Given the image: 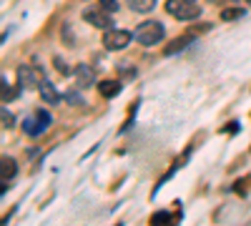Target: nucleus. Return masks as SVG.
Wrapping results in <instances>:
<instances>
[{
	"instance_id": "1",
	"label": "nucleus",
	"mask_w": 251,
	"mask_h": 226,
	"mask_svg": "<svg viewBox=\"0 0 251 226\" xmlns=\"http://www.w3.org/2000/svg\"><path fill=\"white\" fill-rule=\"evenodd\" d=\"M166 13L176 20H194L201 15L196 0H166Z\"/></svg>"
},
{
	"instance_id": "3",
	"label": "nucleus",
	"mask_w": 251,
	"mask_h": 226,
	"mask_svg": "<svg viewBox=\"0 0 251 226\" xmlns=\"http://www.w3.org/2000/svg\"><path fill=\"white\" fill-rule=\"evenodd\" d=\"M113 13H108L106 8H86L83 10V20L91 23L93 28H100V30H111L113 28Z\"/></svg>"
},
{
	"instance_id": "7",
	"label": "nucleus",
	"mask_w": 251,
	"mask_h": 226,
	"mask_svg": "<svg viewBox=\"0 0 251 226\" xmlns=\"http://www.w3.org/2000/svg\"><path fill=\"white\" fill-rule=\"evenodd\" d=\"M0 163H3V171H0V181H3V189H0V191H8V181L10 178H15V174H18V163L10 158V156H3V161H0Z\"/></svg>"
},
{
	"instance_id": "18",
	"label": "nucleus",
	"mask_w": 251,
	"mask_h": 226,
	"mask_svg": "<svg viewBox=\"0 0 251 226\" xmlns=\"http://www.w3.org/2000/svg\"><path fill=\"white\" fill-rule=\"evenodd\" d=\"M121 73H123L126 78H133V75H136V71H133V66H121Z\"/></svg>"
},
{
	"instance_id": "15",
	"label": "nucleus",
	"mask_w": 251,
	"mask_h": 226,
	"mask_svg": "<svg viewBox=\"0 0 251 226\" xmlns=\"http://www.w3.org/2000/svg\"><path fill=\"white\" fill-rule=\"evenodd\" d=\"M244 15V8H224L221 10V20H226V23H228V20H239Z\"/></svg>"
},
{
	"instance_id": "8",
	"label": "nucleus",
	"mask_w": 251,
	"mask_h": 226,
	"mask_svg": "<svg viewBox=\"0 0 251 226\" xmlns=\"http://www.w3.org/2000/svg\"><path fill=\"white\" fill-rule=\"evenodd\" d=\"M75 83H78V88H91L96 83V73L88 66H78L75 68Z\"/></svg>"
},
{
	"instance_id": "5",
	"label": "nucleus",
	"mask_w": 251,
	"mask_h": 226,
	"mask_svg": "<svg viewBox=\"0 0 251 226\" xmlns=\"http://www.w3.org/2000/svg\"><path fill=\"white\" fill-rule=\"evenodd\" d=\"M50 126V116H48V111H38L35 116H30V118H25L23 121V131L28 133V136H40L46 128Z\"/></svg>"
},
{
	"instance_id": "11",
	"label": "nucleus",
	"mask_w": 251,
	"mask_h": 226,
	"mask_svg": "<svg viewBox=\"0 0 251 226\" xmlns=\"http://www.w3.org/2000/svg\"><path fill=\"white\" fill-rule=\"evenodd\" d=\"M100 96H106V98H116L121 93V83L118 80H100Z\"/></svg>"
},
{
	"instance_id": "6",
	"label": "nucleus",
	"mask_w": 251,
	"mask_h": 226,
	"mask_svg": "<svg viewBox=\"0 0 251 226\" xmlns=\"http://www.w3.org/2000/svg\"><path fill=\"white\" fill-rule=\"evenodd\" d=\"M40 83H43V78H40V73L30 66H20L18 68V86L20 88H40Z\"/></svg>"
},
{
	"instance_id": "9",
	"label": "nucleus",
	"mask_w": 251,
	"mask_h": 226,
	"mask_svg": "<svg viewBox=\"0 0 251 226\" xmlns=\"http://www.w3.org/2000/svg\"><path fill=\"white\" fill-rule=\"evenodd\" d=\"M38 91H40V98H43L46 103H50V106H55L58 100H60V93L55 91V86H53V83H48V80H43Z\"/></svg>"
},
{
	"instance_id": "4",
	"label": "nucleus",
	"mask_w": 251,
	"mask_h": 226,
	"mask_svg": "<svg viewBox=\"0 0 251 226\" xmlns=\"http://www.w3.org/2000/svg\"><path fill=\"white\" fill-rule=\"evenodd\" d=\"M128 43H131V33L128 30L111 28V30L103 33V46H106L108 50H123Z\"/></svg>"
},
{
	"instance_id": "12",
	"label": "nucleus",
	"mask_w": 251,
	"mask_h": 226,
	"mask_svg": "<svg viewBox=\"0 0 251 226\" xmlns=\"http://www.w3.org/2000/svg\"><path fill=\"white\" fill-rule=\"evenodd\" d=\"M128 8L136 13H151L156 8V0H128Z\"/></svg>"
},
{
	"instance_id": "20",
	"label": "nucleus",
	"mask_w": 251,
	"mask_h": 226,
	"mask_svg": "<svg viewBox=\"0 0 251 226\" xmlns=\"http://www.w3.org/2000/svg\"><path fill=\"white\" fill-rule=\"evenodd\" d=\"M66 98H68V100H71V103H83V98H80V96H78V93H68V96H66Z\"/></svg>"
},
{
	"instance_id": "21",
	"label": "nucleus",
	"mask_w": 251,
	"mask_h": 226,
	"mask_svg": "<svg viewBox=\"0 0 251 226\" xmlns=\"http://www.w3.org/2000/svg\"><path fill=\"white\" fill-rule=\"evenodd\" d=\"M206 3H214V5H224V3H234V0H206Z\"/></svg>"
},
{
	"instance_id": "14",
	"label": "nucleus",
	"mask_w": 251,
	"mask_h": 226,
	"mask_svg": "<svg viewBox=\"0 0 251 226\" xmlns=\"http://www.w3.org/2000/svg\"><path fill=\"white\" fill-rule=\"evenodd\" d=\"M20 88V86H18ZM15 86H10L8 80L3 78V103H10V100H15L18 96H20V91H18Z\"/></svg>"
},
{
	"instance_id": "17",
	"label": "nucleus",
	"mask_w": 251,
	"mask_h": 226,
	"mask_svg": "<svg viewBox=\"0 0 251 226\" xmlns=\"http://www.w3.org/2000/svg\"><path fill=\"white\" fill-rule=\"evenodd\" d=\"M3 126H5V128H10V126H13V116L8 113V108H3Z\"/></svg>"
},
{
	"instance_id": "13",
	"label": "nucleus",
	"mask_w": 251,
	"mask_h": 226,
	"mask_svg": "<svg viewBox=\"0 0 251 226\" xmlns=\"http://www.w3.org/2000/svg\"><path fill=\"white\" fill-rule=\"evenodd\" d=\"M171 224H174L171 211H158L151 216V226H171Z\"/></svg>"
},
{
	"instance_id": "16",
	"label": "nucleus",
	"mask_w": 251,
	"mask_h": 226,
	"mask_svg": "<svg viewBox=\"0 0 251 226\" xmlns=\"http://www.w3.org/2000/svg\"><path fill=\"white\" fill-rule=\"evenodd\" d=\"M100 8H106L108 13H116L118 10V3H116V0H100Z\"/></svg>"
},
{
	"instance_id": "2",
	"label": "nucleus",
	"mask_w": 251,
	"mask_h": 226,
	"mask_svg": "<svg viewBox=\"0 0 251 226\" xmlns=\"http://www.w3.org/2000/svg\"><path fill=\"white\" fill-rule=\"evenodd\" d=\"M163 35H166V30H163V25L158 23V20H146V23H141L138 28H136V40L141 46H156V43H161L163 40Z\"/></svg>"
},
{
	"instance_id": "19",
	"label": "nucleus",
	"mask_w": 251,
	"mask_h": 226,
	"mask_svg": "<svg viewBox=\"0 0 251 226\" xmlns=\"http://www.w3.org/2000/svg\"><path fill=\"white\" fill-rule=\"evenodd\" d=\"M55 66H58V71H60L63 75H68V68H66V63H63L60 58H55Z\"/></svg>"
},
{
	"instance_id": "22",
	"label": "nucleus",
	"mask_w": 251,
	"mask_h": 226,
	"mask_svg": "<svg viewBox=\"0 0 251 226\" xmlns=\"http://www.w3.org/2000/svg\"><path fill=\"white\" fill-rule=\"evenodd\" d=\"M246 3H249V5H251V0H246Z\"/></svg>"
},
{
	"instance_id": "10",
	"label": "nucleus",
	"mask_w": 251,
	"mask_h": 226,
	"mask_svg": "<svg viewBox=\"0 0 251 226\" xmlns=\"http://www.w3.org/2000/svg\"><path fill=\"white\" fill-rule=\"evenodd\" d=\"M191 43H194V35H181V38H176V40H171V43H169L166 55H176V53H181L186 46H191Z\"/></svg>"
}]
</instances>
